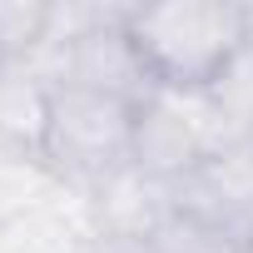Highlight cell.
Here are the masks:
<instances>
[{
	"mask_svg": "<svg viewBox=\"0 0 253 253\" xmlns=\"http://www.w3.org/2000/svg\"><path fill=\"white\" fill-rule=\"evenodd\" d=\"M134 109L119 94L80 89V84H55L45 80V129H40V154L60 164L65 174L80 179H114L129 169L134 154Z\"/></svg>",
	"mask_w": 253,
	"mask_h": 253,
	"instance_id": "obj_2",
	"label": "cell"
},
{
	"mask_svg": "<svg viewBox=\"0 0 253 253\" xmlns=\"http://www.w3.org/2000/svg\"><path fill=\"white\" fill-rule=\"evenodd\" d=\"M50 20H55V5H10V0H0V65H15L30 50H40L50 35Z\"/></svg>",
	"mask_w": 253,
	"mask_h": 253,
	"instance_id": "obj_4",
	"label": "cell"
},
{
	"mask_svg": "<svg viewBox=\"0 0 253 253\" xmlns=\"http://www.w3.org/2000/svg\"><path fill=\"white\" fill-rule=\"evenodd\" d=\"M124 30L139 45L159 89L209 94L253 35V5L228 0H174V5H129Z\"/></svg>",
	"mask_w": 253,
	"mask_h": 253,
	"instance_id": "obj_1",
	"label": "cell"
},
{
	"mask_svg": "<svg viewBox=\"0 0 253 253\" xmlns=\"http://www.w3.org/2000/svg\"><path fill=\"white\" fill-rule=\"evenodd\" d=\"M144 253H248L223 223L194 213V209H169L154 233L144 238Z\"/></svg>",
	"mask_w": 253,
	"mask_h": 253,
	"instance_id": "obj_3",
	"label": "cell"
}]
</instances>
